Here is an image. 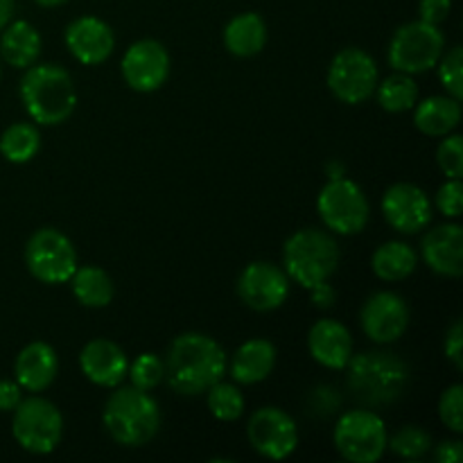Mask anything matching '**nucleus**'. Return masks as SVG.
I'll use <instances>...</instances> for the list:
<instances>
[{
	"label": "nucleus",
	"mask_w": 463,
	"mask_h": 463,
	"mask_svg": "<svg viewBox=\"0 0 463 463\" xmlns=\"http://www.w3.org/2000/svg\"><path fill=\"white\" fill-rule=\"evenodd\" d=\"M226 369V353L215 339L202 333H184L167 348L163 378L181 396H199L220 383Z\"/></svg>",
	"instance_id": "nucleus-1"
},
{
	"label": "nucleus",
	"mask_w": 463,
	"mask_h": 463,
	"mask_svg": "<svg viewBox=\"0 0 463 463\" xmlns=\"http://www.w3.org/2000/svg\"><path fill=\"white\" fill-rule=\"evenodd\" d=\"M21 99L39 125H61L77 107V90L66 68L57 63H32L21 80Z\"/></svg>",
	"instance_id": "nucleus-2"
},
{
	"label": "nucleus",
	"mask_w": 463,
	"mask_h": 463,
	"mask_svg": "<svg viewBox=\"0 0 463 463\" xmlns=\"http://www.w3.org/2000/svg\"><path fill=\"white\" fill-rule=\"evenodd\" d=\"M107 398L102 420L116 443L125 448H140L156 437L161 428V410L149 392L138 387H113Z\"/></svg>",
	"instance_id": "nucleus-3"
},
{
	"label": "nucleus",
	"mask_w": 463,
	"mask_h": 463,
	"mask_svg": "<svg viewBox=\"0 0 463 463\" xmlns=\"http://www.w3.org/2000/svg\"><path fill=\"white\" fill-rule=\"evenodd\" d=\"M348 389L364 405H387L410 387V366L384 351L353 355L346 364Z\"/></svg>",
	"instance_id": "nucleus-4"
},
{
	"label": "nucleus",
	"mask_w": 463,
	"mask_h": 463,
	"mask_svg": "<svg viewBox=\"0 0 463 463\" xmlns=\"http://www.w3.org/2000/svg\"><path fill=\"white\" fill-rule=\"evenodd\" d=\"M339 247L333 235L319 229H301L283 247V269L289 280L312 289L328 283L339 267Z\"/></svg>",
	"instance_id": "nucleus-5"
},
{
	"label": "nucleus",
	"mask_w": 463,
	"mask_h": 463,
	"mask_svg": "<svg viewBox=\"0 0 463 463\" xmlns=\"http://www.w3.org/2000/svg\"><path fill=\"white\" fill-rule=\"evenodd\" d=\"M446 52V36L439 25L425 21L405 23L396 30L389 43V63L393 71L420 75L432 71Z\"/></svg>",
	"instance_id": "nucleus-6"
},
{
	"label": "nucleus",
	"mask_w": 463,
	"mask_h": 463,
	"mask_svg": "<svg viewBox=\"0 0 463 463\" xmlns=\"http://www.w3.org/2000/svg\"><path fill=\"white\" fill-rule=\"evenodd\" d=\"M387 425L375 411L351 410L339 416L333 441L339 455L351 463H375L387 452Z\"/></svg>",
	"instance_id": "nucleus-7"
},
{
	"label": "nucleus",
	"mask_w": 463,
	"mask_h": 463,
	"mask_svg": "<svg viewBox=\"0 0 463 463\" xmlns=\"http://www.w3.org/2000/svg\"><path fill=\"white\" fill-rule=\"evenodd\" d=\"M12 434L23 450L32 455H50L63 437V416L57 405L45 398L32 396L14 410Z\"/></svg>",
	"instance_id": "nucleus-8"
},
{
	"label": "nucleus",
	"mask_w": 463,
	"mask_h": 463,
	"mask_svg": "<svg viewBox=\"0 0 463 463\" xmlns=\"http://www.w3.org/2000/svg\"><path fill=\"white\" fill-rule=\"evenodd\" d=\"M321 222L337 235H355L369 222V199L351 179H330L317 199Z\"/></svg>",
	"instance_id": "nucleus-9"
},
{
	"label": "nucleus",
	"mask_w": 463,
	"mask_h": 463,
	"mask_svg": "<svg viewBox=\"0 0 463 463\" xmlns=\"http://www.w3.org/2000/svg\"><path fill=\"white\" fill-rule=\"evenodd\" d=\"M25 265L39 283L61 285L77 269V251L71 240L57 229H39L25 244Z\"/></svg>",
	"instance_id": "nucleus-10"
},
{
	"label": "nucleus",
	"mask_w": 463,
	"mask_h": 463,
	"mask_svg": "<svg viewBox=\"0 0 463 463\" xmlns=\"http://www.w3.org/2000/svg\"><path fill=\"white\" fill-rule=\"evenodd\" d=\"M378 86V66L360 48H344L330 61L328 89L344 104H362L373 98Z\"/></svg>",
	"instance_id": "nucleus-11"
},
{
	"label": "nucleus",
	"mask_w": 463,
	"mask_h": 463,
	"mask_svg": "<svg viewBox=\"0 0 463 463\" xmlns=\"http://www.w3.org/2000/svg\"><path fill=\"white\" fill-rule=\"evenodd\" d=\"M247 439L258 455L280 461L297 450L298 428L288 411L279 407H260L249 419Z\"/></svg>",
	"instance_id": "nucleus-12"
},
{
	"label": "nucleus",
	"mask_w": 463,
	"mask_h": 463,
	"mask_svg": "<svg viewBox=\"0 0 463 463\" xmlns=\"http://www.w3.org/2000/svg\"><path fill=\"white\" fill-rule=\"evenodd\" d=\"M127 86L138 93H154L170 77V54L154 39H140L127 48L120 63Z\"/></svg>",
	"instance_id": "nucleus-13"
},
{
	"label": "nucleus",
	"mask_w": 463,
	"mask_h": 463,
	"mask_svg": "<svg viewBox=\"0 0 463 463\" xmlns=\"http://www.w3.org/2000/svg\"><path fill=\"white\" fill-rule=\"evenodd\" d=\"M238 297L256 312H271L289 297V279L274 262H251L238 279Z\"/></svg>",
	"instance_id": "nucleus-14"
},
{
	"label": "nucleus",
	"mask_w": 463,
	"mask_h": 463,
	"mask_svg": "<svg viewBox=\"0 0 463 463\" xmlns=\"http://www.w3.org/2000/svg\"><path fill=\"white\" fill-rule=\"evenodd\" d=\"M362 330L375 344H393L410 326V307L396 292H375L366 298L360 312Z\"/></svg>",
	"instance_id": "nucleus-15"
},
{
	"label": "nucleus",
	"mask_w": 463,
	"mask_h": 463,
	"mask_svg": "<svg viewBox=\"0 0 463 463\" xmlns=\"http://www.w3.org/2000/svg\"><path fill=\"white\" fill-rule=\"evenodd\" d=\"M383 215L398 233L414 235L432 220V203L419 185L393 184L383 197Z\"/></svg>",
	"instance_id": "nucleus-16"
},
{
	"label": "nucleus",
	"mask_w": 463,
	"mask_h": 463,
	"mask_svg": "<svg viewBox=\"0 0 463 463\" xmlns=\"http://www.w3.org/2000/svg\"><path fill=\"white\" fill-rule=\"evenodd\" d=\"M66 45L80 63L98 66L111 57L116 48V34L102 18L81 16L66 27Z\"/></svg>",
	"instance_id": "nucleus-17"
},
{
	"label": "nucleus",
	"mask_w": 463,
	"mask_h": 463,
	"mask_svg": "<svg viewBox=\"0 0 463 463\" xmlns=\"http://www.w3.org/2000/svg\"><path fill=\"white\" fill-rule=\"evenodd\" d=\"M80 369L98 387L113 389L127 378L129 360L111 339H93L80 353Z\"/></svg>",
	"instance_id": "nucleus-18"
},
{
	"label": "nucleus",
	"mask_w": 463,
	"mask_h": 463,
	"mask_svg": "<svg viewBox=\"0 0 463 463\" xmlns=\"http://www.w3.org/2000/svg\"><path fill=\"white\" fill-rule=\"evenodd\" d=\"M307 348L312 360L333 371L346 369L353 357L351 330L337 319L317 321L307 335Z\"/></svg>",
	"instance_id": "nucleus-19"
},
{
	"label": "nucleus",
	"mask_w": 463,
	"mask_h": 463,
	"mask_svg": "<svg viewBox=\"0 0 463 463\" xmlns=\"http://www.w3.org/2000/svg\"><path fill=\"white\" fill-rule=\"evenodd\" d=\"M423 260L437 274L459 279L463 274V229L459 224H443L430 231L420 244Z\"/></svg>",
	"instance_id": "nucleus-20"
},
{
	"label": "nucleus",
	"mask_w": 463,
	"mask_h": 463,
	"mask_svg": "<svg viewBox=\"0 0 463 463\" xmlns=\"http://www.w3.org/2000/svg\"><path fill=\"white\" fill-rule=\"evenodd\" d=\"M59 371L57 353L50 344L45 342H32L18 353L16 364H14V373H16V383L21 389L32 393H39L48 389L54 383Z\"/></svg>",
	"instance_id": "nucleus-21"
},
{
	"label": "nucleus",
	"mask_w": 463,
	"mask_h": 463,
	"mask_svg": "<svg viewBox=\"0 0 463 463\" xmlns=\"http://www.w3.org/2000/svg\"><path fill=\"white\" fill-rule=\"evenodd\" d=\"M276 348L269 339H249L231 357V378L238 384H258L271 375Z\"/></svg>",
	"instance_id": "nucleus-22"
},
{
	"label": "nucleus",
	"mask_w": 463,
	"mask_h": 463,
	"mask_svg": "<svg viewBox=\"0 0 463 463\" xmlns=\"http://www.w3.org/2000/svg\"><path fill=\"white\" fill-rule=\"evenodd\" d=\"M414 107V125L425 136H448L461 122V102L450 95H434Z\"/></svg>",
	"instance_id": "nucleus-23"
},
{
	"label": "nucleus",
	"mask_w": 463,
	"mask_h": 463,
	"mask_svg": "<svg viewBox=\"0 0 463 463\" xmlns=\"http://www.w3.org/2000/svg\"><path fill=\"white\" fill-rule=\"evenodd\" d=\"M267 43V25L260 14L244 12L224 27V45L235 57H253Z\"/></svg>",
	"instance_id": "nucleus-24"
},
{
	"label": "nucleus",
	"mask_w": 463,
	"mask_h": 463,
	"mask_svg": "<svg viewBox=\"0 0 463 463\" xmlns=\"http://www.w3.org/2000/svg\"><path fill=\"white\" fill-rule=\"evenodd\" d=\"M0 52L9 66L30 68L41 54V34L27 21H14L12 25L7 23L0 39Z\"/></svg>",
	"instance_id": "nucleus-25"
},
{
	"label": "nucleus",
	"mask_w": 463,
	"mask_h": 463,
	"mask_svg": "<svg viewBox=\"0 0 463 463\" xmlns=\"http://www.w3.org/2000/svg\"><path fill=\"white\" fill-rule=\"evenodd\" d=\"M416 265H419V256H416L414 249L405 242H384L375 249L373 260V274L380 280H387V283H396V280H405L407 276L414 274Z\"/></svg>",
	"instance_id": "nucleus-26"
},
{
	"label": "nucleus",
	"mask_w": 463,
	"mask_h": 463,
	"mask_svg": "<svg viewBox=\"0 0 463 463\" xmlns=\"http://www.w3.org/2000/svg\"><path fill=\"white\" fill-rule=\"evenodd\" d=\"M71 285L72 294L84 307H107L116 294L111 276L93 265L77 267L75 274L71 276Z\"/></svg>",
	"instance_id": "nucleus-27"
},
{
	"label": "nucleus",
	"mask_w": 463,
	"mask_h": 463,
	"mask_svg": "<svg viewBox=\"0 0 463 463\" xmlns=\"http://www.w3.org/2000/svg\"><path fill=\"white\" fill-rule=\"evenodd\" d=\"M41 149V136L34 125L30 122H16V125L7 127L0 138V154L7 158L9 163H30L32 158L39 154Z\"/></svg>",
	"instance_id": "nucleus-28"
},
{
	"label": "nucleus",
	"mask_w": 463,
	"mask_h": 463,
	"mask_svg": "<svg viewBox=\"0 0 463 463\" xmlns=\"http://www.w3.org/2000/svg\"><path fill=\"white\" fill-rule=\"evenodd\" d=\"M375 95H378V102L384 111L405 113L419 102V86L411 80V75L396 71V75L387 77L375 86Z\"/></svg>",
	"instance_id": "nucleus-29"
},
{
	"label": "nucleus",
	"mask_w": 463,
	"mask_h": 463,
	"mask_svg": "<svg viewBox=\"0 0 463 463\" xmlns=\"http://www.w3.org/2000/svg\"><path fill=\"white\" fill-rule=\"evenodd\" d=\"M208 410L217 420L233 423L244 414V393L235 384L215 383L208 389Z\"/></svg>",
	"instance_id": "nucleus-30"
},
{
	"label": "nucleus",
	"mask_w": 463,
	"mask_h": 463,
	"mask_svg": "<svg viewBox=\"0 0 463 463\" xmlns=\"http://www.w3.org/2000/svg\"><path fill=\"white\" fill-rule=\"evenodd\" d=\"M387 448L401 459H423L432 450V437L419 425H402L387 439Z\"/></svg>",
	"instance_id": "nucleus-31"
},
{
	"label": "nucleus",
	"mask_w": 463,
	"mask_h": 463,
	"mask_svg": "<svg viewBox=\"0 0 463 463\" xmlns=\"http://www.w3.org/2000/svg\"><path fill=\"white\" fill-rule=\"evenodd\" d=\"M439 80H441L443 89H446V93L450 95V98L459 99L461 102V95H463V48L461 45H455V48H450L448 52L441 54V59H439Z\"/></svg>",
	"instance_id": "nucleus-32"
},
{
	"label": "nucleus",
	"mask_w": 463,
	"mask_h": 463,
	"mask_svg": "<svg viewBox=\"0 0 463 463\" xmlns=\"http://www.w3.org/2000/svg\"><path fill=\"white\" fill-rule=\"evenodd\" d=\"M127 375H129L134 387L149 392V389H154L163 380V360L154 355V353H143V355H138L131 362Z\"/></svg>",
	"instance_id": "nucleus-33"
},
{
	"label": "nucleus",
	"mask_w": 463,
	"mask_h": 463,
	"mask_svg": "<svg viewBox=\"0 0 463 463\" xmlns=\"http://www.w3.org/2000/svg\"><path fill=\"white\" fill-rule=\"evenodd\" d=\"M439 419L455 434L463 432V387L452 384L439 398Z\"/></svg>",
	"instance_id": "nucleus-34"
},
{
	"label": "nucleus",
	"mask_w": 463,
	"mask_h": 463,
	"mask_svg": "<svg viewBox=\"0 0 463 463\" xmlns=\"http://www.w3.org/2000/svg\"><path fill=\"white\" fill-rule=\"evenodd\" d=\"M439 167L446 172L448 179L463 176V138L459 134H448L437 149Z\"/></svg>",
	"instance_id": "nucleus-35"
},
{
	"label": "nucleus",
	"mask_w": 463,
	"mask_h": 463,
	"mask_svg": "<svg viewBox=\"0 0 463 463\" xmlns=\"http://www.w3.org/2000/svg\"><path fill=\"white\" fill-rule=\"evenodd\" d=\"M437 206L446 217H459L463 208V185L461 179H450L437 193Z\"/></svg>",
	"instance_id": "nucleus-36"
},
{
	"label": "nucleus",
	"mask_w": 463,
	"mask_h": 463,
	"mask_svg": "<svg viewBox=\"0 0 463 463\" xmlns=\"http://www.w3.org/2000/svg\"><path fill=\"white\" fill-rule=\"evenodd\" d=\"M443 351H446L448 360L455 364L457 371L463 369V326L461 319H457L450 326V330L446 333V344H443Z\"/></svg>",
	"instance_id": "nucleus-37"
},
{
	"label": "nucleus",
	"mask_w": 463,
	"mask_h": 463,
	"mask_svg": "<svg viewBox=\"0 0 463 463\" xmlns=\"http://www.w3.org/2000/svg\"><path fill=\"white\" fill-rule=\"evenodd\" d=\"M452 0H420L419 3V16L420 21L432 23V25H441L448 16H450Z\"/></svg>",
	"instance_id": "nucleus-38"
},
{
	"label": "nucleus",
	"mask_w": 463,
	"mask_h": 463,
	"mask_svg": "<svg viewBox=\"0 0 463 463\" xmlns=\"http://www.w3.org/2000/svg\"><path fill=\"white\" fill-rule=\"evenodd\" d=\"M23 389L12 380H0V411H14L18 402L23 401Z\"/></svg>",
	"instance_id": "nucleus-39"
},
{
	"label": "nucleus",
	"mask_w": 463,
	"mask_h": 463,
	"mask_svg": "<svg viewBox=\"0 0 463 463\" xmlns=\"http://www.w3.org/2000/svg\"><path fill=\"white\" fill-rule=\"evenodd\" d=\"M463 457L461 441H443L434 450V459L439 463H459Z\"/></svg>",
	"instance_id": "nucleus-40"
},
{
	"label": "nucleus",
	"mask_w": 463,
	"mask_h": 463,
	"mask_svg": "<svg viewBox=\"0 0 463 463\" xmlns=\"http://www.w3.org/2000/svg\"><path fill=\"white\" fill-rule=\"evenodd\" d=\"M310 292H312V297H315V303H317V306H321V307H328L330 303H333V298H335L333 288H330L328 283L317 285V288H312Z\"/></svg>",
	"instance_id": "nucleus-41"
},
{
	"label": "nucleus",
	"mask_w": 463,
	"mask_h": 463,
	"mask_svg": "<svg viewBox=\"0 0 463 463\" xmlns=\"http://www.w3.org/2000/svg\"><path fill=\"white\" fill-rule=\"evenodd\" d=\"M14 14V0H0V30H5Z\"/></svg>",
	"instance_id": "nucleus-42"
},
{
	"label": "nucleus",
	"mask_w": 463,
	"mask_h": 463,
	"mask_svg": "<svg viewBox=\"0 0 463 463\" xmlns=\"http://www.w3.org/2000/svg\"><path fill=\"white\" fill-rule=\"evenodd\" d=\"M34 3H39L41 7H59V5H63L66 0H34Z\"/></svg>",
	"instance_id": "nucleus-43"
}]
</instances>
